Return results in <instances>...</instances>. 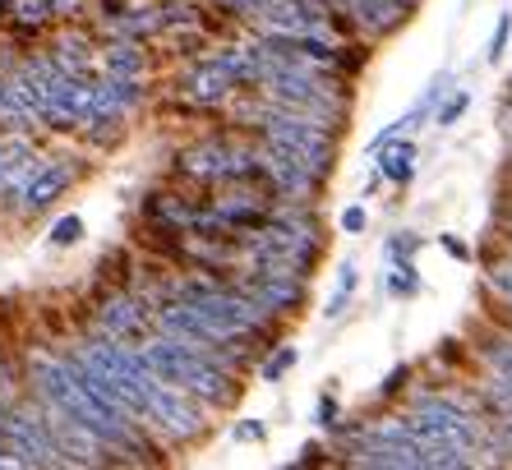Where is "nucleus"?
<instances>
[{
	"label": "nucleus",
	"instance_id": "423d86ee",
	"mask_svg": "<svg viewBox=\"0 0 512 470\" xmlns=\"http://www.w3.org/2000/svg\"><path fill=\"white\" fill-rule=\"evenodd\" d=\"M143 420L157 424V429H167L171 438H190V434L203 429V415L190 401V392L171 388V383H157V388L148 392V411H143Z\"/></svg>",
	"mask_w": 512,
	"mask_h": 470
},
{
	"label": "nucleus",
	"instance_id": "4468645a",
	"mask_svg": "<svg viewBox=\"0 0 512 470\" xmlns=\"http://www.w3.org/2000/svg\"><path fill=\"white\" fill-rule=\"evenodd\" d=\"M356 5V19L370 33H388V28H397L406 19V5L402 0H351Z\"/></svg>",
	"mask_w": 512,
	"mask_h": 470
},
{
	"label": "nucleus",
	"instance_id": "c756f323",
	"mask_svg": "<svg viewBox=\"0 0 512 470\" xmlns=\"http://www.w3.org/2000/svg\"><path fill=\"white\" fill-rule=\"evenodd\" d=\"M503 134L512 139V111H503Z\"/></svg>",
	"mask_w": 512,
	"mask_h": 470
},
{
	"label": "nucleus",
	"instance_id": "5701e85b",
	"mask_svg": "<svg viewBox=\"0 0 512 470\" xmlns=\"http://www.w3.org/2000/svg\"><path fill=\"white\" fill-rule=\"evenodd\" d=\"M508 33H512V14H499V24H494V37H489V60H499L503 47H508Z\"/></svg>",
	"mask_w": 512,
	"mask_h": 470
},
{
	"label": "nucleus",
	"instance_id": "f03ea898",
	"mask_svg": "<svg viewBox=\"0 0 512 470\" xmlns=\"http://www.w3.org/2000/svg\"><path fill=\"white\" fill-rule=\"evenodd\" d=\"M176 300L194 305L203 318H208V328L217 332L222 341H236L245 332H254L263 323V309L254 305L245 291H227V286L217 282H180L176 286Z\"/></svg>",
	"mask_w": 512,
	"mask_h": 470
},
{
	"label": "nucleus",
	"instance_id": "9b49d317",
	"mask_svg": "<svg viewBox=\"0 0 512 470\" xmlns=\"http://www.w3.org/2000/svg\"><path fill=\"white\" fill-rule=\"evenodd\" d=\"M231 88H236V79H231V70L217 56L185 74V97H194V102H222Z\"/></svg>",
	"mask_w": 512,
	"mask_h": 470
},
{
	"label": "nucleus",
	"instance_id": "cd10ccee",
	"mask_svg": "<svg viewBox=\"0 0 512 470\" xmlns=\"http://www.w3.org/2000/svg\"><path fill=\"white\" fill-rule=\"evenodd\" d=\"M236 438H263V424H240Z\"/></svg>",
	"mask_w": 512,
	"mask_h": 470
},
{
	"label": "nucleus",
	"instance_id": "aec40b11",
	"mask_svg": "<svg viewBox=\"0 0 512 470\" xmlns=\"http://www.w3.org/2000/svg\"><path fill=\"white\" fill-rule=\"evenodd\" d=\"M296 346H282V351L273 355V360H268V365H263V383H277V378L286 374V369H296Z\"/></svg>",
	"mask_w": 512,
	"mask_h": 470
},
{
	"label": "nucleus",
	"instance_id": "2eb2a0df",
	"mask_svg": "<svg viewBox=\"0 0 512 470\" xmlns=\"http://www.w3.org/2000/svg\"><path fill=\"white\" fill-rule=\"evenodd\" d=\"M379 171L388 180H397V185H406L411 180V171H416V148L411 143H397V148H383V162Z\"/></svg>",
	"mask_w": 512,
	"mask_h": 470
},
{
	"label": "nucleus",
	"instance_id": "a878e982",
	"mask_svg": "<svg viewBox=\"0 0 512 470\" xmlns=\"http://www.w3.org/2000/svg\"><path fill=\"white\" fill-rule=\"evenodd\" d=\"M19 19H28V24L47 19V0H19Z\"/></svg>",
	"mask_w": 512,
	"mask_h": 470
},
{
	"label": "nucleus",
	"instance_id": "7ed1b4c3",
	"mask_svg": "<svg viewBox=\"0 0 512 470\" xmlns=\"http://www.w3.org/2000/svg\"><path fill=\"white\" fill-rule=\"evenodd\" d=\"M406 434L425 447V457H429V447H457V452H476L480 447L476 420H471L466 411H457L453 401H443V397L420 401L416 415L406 420Z\"/></svg>",
	"mask_w": 512,
	"mask_h": 470
},
{
	"label": "nucleus",
	"instance_id": "c85d7f7f",
	"mask_svg": "<svg viewBox=\"0 0 512 470\" xmlns=\"http://www.w3.org/2000/svg\"><path fill=\"white\" fill-rule=\"evenodd\" d=\"M503 443H508V452H512V415H503Z\"/></svg>",
	"mask_w": 512,
	"mask_h": 470
},
{
	"label": "nucleus",
	"instance_id": "1a4fd4ad",
	"mask_svg": "<svg viewBox=\"0 0 512 470\" xmlns=\"http://www.w3.org/2000/svg\"><path fill=\"white\" fill-rule=\"evenodd\" d=\"M263 171H268V176L277 180V189H286V194H310V189L319 185V171H314L300 153L282 148V143H268V153H263Z\"/></svg>",
	"mask_w": 512,
	"mask_h": 470
},
{
	"label": "nucleus",
	"instance_id": "f8f14e48",
	"mask_svg": "<svg viewBox=\"0 0 512 470\" xmlns=\"http://www.w3.org/2000/svg\"><path fill=\"white\" fill-rule=\"evenodd\" d=\"M74 180V166L70 162H51V166H37L33 176L24 180V208H47L51 199L65 194V185Z\"/></svg>",
	"mask_w": 512,
	"mask_h": 470
},
{
	"label": "nucleus",
	"instance_id": "4be33fe9",
	"mask_svg": "<svg viewBox=\"0 0 512 470\" xmlns=\"http://www.w3.org/2000/svg\"><path fill=\"white\" fill-rule=\"evenodd\" d=\"M79 235H84V222H79V217H60V222L51 226V245H74Z\"/></svg>",
	"mask_w": 512,
	"mask_h": 470
},
{
	"label": "nucleus",
	"instance_id": "6ab92c4d",
	"mask_svg": "<svg viewBox=\"0 0 512 470\" xmlns=\"http://www.w3.org/2000/svg\"><path fill=\"white\" fill-rule=\"evenodd\" d=\"M489 401H494L503 415H512V374L508 369H499V374L489 378Z\"/></svg>",
	"mask_w": 512,
	"mask_h": 470
},
{
	"label": "nucleus",
	"instance_id": "b1692460",
	"mask_svg": "<svg viewBox=\"0 0 512 470\" xmlns=\"http://www.w3.org/2000/svg\"><path fill=\"white\" fill-rule=\"evenodd\" d=\"M466 102H471V97H466V93H457L453 102L443 106V111H439V125H443V130H448V125H457V116H462V111H466Z\"/></svg>",
	"mask_w": 512,
	"mask_h": 470
},
{
	"label": "nucleus",
	"instance_id": "9d476101",
	"mask_svg": "<svg viewBox=\"0 0 512 470\" xmlns=\"http://www.w3.org/2000/svg\"><path fill=\"white\" fill-rule=\"evenodd\" d=\"M157 318V309H148L143 300H134V295H120V300H107L102 305V314H97V323H102V332L116 341H134L143 337V328Z\"/></svg>",
	"mask_w": 512,
	"mask_h": 470
},
{
	"label": "nucleus",
	"instance_id": "393cba45",
	"mask_svg": "<svg viewBox=\"0 0 512 470\" xmlns=\"http://www.w3.org/2000/svg\"><path fill=\"white\" fill-rule=\"evenodd\" d=\"M365 222H370V217H365V208H346L342 212V231L346 235H360V231H365Z\"/></svg>",
	"mask_w": 512,
	"mask_h": 470
},
{
	"label": "nucleus",
	"instance_id": "bb28decb",
	"mask_svg": "<svg viewBox=\"0 0 512 470\" xmlns=\"http://www.w3.org/2000/svg\"><path fill=\"white\" fill-rule=\"evenodd\" d=\"M489 282H494V286H499V291L512 300V263H499V268L489 272Z\"/></svg>",
	"mask_w": 512,
	"mask_h": 470
},
{
	"label": "nucleus",
	"instance_id": "412c9836",
	"mask_svg": "<svg viewBox=\"0 0 512 470\" xmlns=\"http://www.w3.org/2000/svg\"><path fill=\"white\" fill-rule=\"evenodd\" d=\"M388 286H393V295H416V268H411V259H402V268L393 263V277H388Z\"/></svg>",
	"mask_w": 512,
	"mask_h": 470
},
{
	"label": "nucleus",
	"instance_id": "a211bd4d",
	"mask_svg": "<svg viewBox=\"0 0 512 470\" xmlns=\"http://www.w3.org/2000/svg\"><path fill=\"white\" fill-rule=\"evenodd\" d=\"M56 65H60L65 74H74V79H84V74H88V56H84V47H79V42H60Z\"/></svg>",
	"mask_w": 512,
	"mask_h": 470
},
{
	"label": "nucleus",
	"instance_id": "39448f33",
	"mask_svg": "<svg viewBox=\"0 0 512 470\" xmlns=\"http://www.w3.org/2000/svg\"><path fill=\"white\" fill-rule=\"evenodd\" d=\"M0 438L28 461V466H60L65 452L56 447L51 438L47 420H33V415H19V411H5V424H0Z\"/></svg>",
	"mask_w": 512,
	"mask_h": 470
},
{
	"label": "nucleus",
	"instance_id": "ddd939ff",
	"mask_svg": "<svg viewBox=\"0 0 512 470\" xmlns=\"http://www.w3.org/2000/svg\"><path fill=\"white\" fill-rule=\"evenodd\" d=\"M37 171V157L28 143L19 139H5L0 143V194H10V189H19L28 176Z\"/></svg>",
	"mask_w": 512,
	"mask_h": 470
},
{
	"label": "nucleus",
	"instance_id": "6e6552de",
	"mask_svg": "<svg viewBox=\"0 0 512 470\" xmlns=\"http://www.w3.org/2000/svg\"><path fill=\"white\" fill-rule=\"evenodd\" d=\"M254 166H259V162H254L250 153H231V148H222V143H208V148L185 153V171H190V176H203V180L250 176Z\"/></svg>",
	"mask_w": 512,
	"mask_h": 470
},
{
	"label": "nucleus",
	"instance_id": "20e7f679",
	"mask_svg": "<svg viewBox=\"0 0 512 470\" xmlns=\"http://www.w3.org/2000/svg\"><path fill=\"white\" fill-rule=\"evenodd\" d=\"M356 461L360 466H383V470H420V466H429L425 447L406 434V424H379L374 434H365L360 438V447H356Z\"/></svg>",
	"mask_w": 512,
	"mask_h": 470
},
{
	"label": "nucleus",
	"instance_id": "f3484780",
	"mask_svg": "<svg viewBox=\"0 0 512 470\" xmlns=\"http://www.w3.org/2000/svg\"><path fill=\"white\" fill-rule=\"evenodd\" d=\"M107 70L111 74H125V79H139V74H143V56L134 47H111L107 51Z\"/></svg>",
	"mask_w": 512,
	"mask_h": 470
},
{
	"label": "nucleus",
	"instance_id": "dca6fc26",
	"mask_svg": "<svg viewBox=\"0 0 512 470\" xmlns=\"http://www.w3.org/2000/svg\"><path fill=\"white\" fill-rule=\"evenodd\" d=\"M351 295H356V263H342V268H337V291H333V300H328L323 314L337 318L346 305H351Z\"/></svg>",
	"mask_w": 512,
	"mask_h": 470
},
{
	"label": "nucleus",
	"instance_id": "f257e3e1",
	"mask_svg": "<svg viewBox=\"0 0 512 470\" xmlns=\"http://www.w3.org/2000/svg\"><path fill=\"white\" fill-rule=\"evenodd\" d=\"M143 360H148V369L162 383L190 392V397L213 401V406L231 401V369L213 351H203V346H190L180 337H157L143 346Z\"/></svg>",
	"mask_w": 512,
	"mask_h": 470
},
{
	"label": "nucleus",
	"instance_id": "0eeeda50",
	"mask_svg": "<svg viewBox=\"0 0 512 470\" xmlns=\"http://www.w3.org/2000/svg\"><path fill=\"white\" fill-rule=\"evenodd\" d=\"M240 291L250 295L263 314H286V309L300 305V272H277V268H259L254 277H245Z\"/></svg>",
	"mask_w": 512,
	"mask_h": 470
}]
</instances>
